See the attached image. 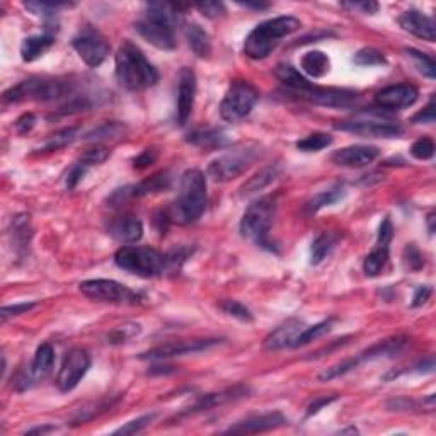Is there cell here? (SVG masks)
Segmentation results:
<instances>
[{
    "instance_id": "6da1fadb",
    "label": "cell",
    "mask_w": 436,
    "mask_h": 436,
    "mask_svg": "<svg viewBox=\"0 0 436 436\" xmlns=\"http://www.w3.org/2000/svg\"><path fill=\"white\" fill-rule=\"evenodd\" d=\"M184 9L186 6H181V4H147L143 16L135 23L136 33L158 50H174L176 28L183 23Z\"/></svg>"
},
{
    "instance_id": "7a4b0ae2",
    "label": "cell",
    "mask_w": 436,
    "mask_h": 436,
    "mask_svg": "<svg viewBox=\"0 0 436 436\" xmlns=\"http://www.w3.org/2000/svg\"><path fill=\"white\" fill-rule=\"evenodd\" d=\"M206 203H208V193H206L205 174L198 169H189L181 176L178 198L164 211L166 222L179 223V225L196 222L203 215Z\"/></svg>"
},
{
    "instance_id": "3957f363",
    "label": "cell",
    "mask_w": 436,
    "mask_h": 436,
    "mask_svg": "<svg viewBox=\"0 0 436 436\" xmlns=\"http://www.w3.org/2000/svg\"><path fill=\"white\" fill-rule=\"evenodd\" d=\"M114 73L123 89L130 92L147 91L158 82V72L143 51L133 43L123 41L114 55Z\"/></svg>"
},
{
    "instance_id": "277c9868",
    "label": "cell",
    "mask_w": 436,
    "mask_h": 436,
    "mask_svg": "<svg viewBox=\"0 0 436 436\" xmlns=\"http://www.w3.org/2000/svg\"><path fill=\"white\" fill-rule=\"evenodd\" d=\"M302 28V23L293 16H280L258 24L244 41V53L250 60H264L280 45V41Z\"/></svg>"
},
{
    "instance_id": "5b68a950",
    "label": "cell",
    "mask_w": 436,
    "mask_h": 436,
    "mask_svg": "<svg viewBox=\"0 0 436 436\" xmlns=\"http://www.w3.org/2000/svg\"><path fill=\"white\" fill-rule=\"evenodd\" d=\"M276 200L271 196L259 198L253 201L242 215L240 220V235L256 244L258 248L275 250V244L271 242L270 232L275 222Z\"/></svg>"
},
{
    "instance_id": "8992f818",
    "label": "cell",
    "mask_w": 436,
    "mask_h": 436,
    "mask_svg": "<svg viewBox=\"0 0 436 436\" xmlns=\"http://www.w3.org/2000/svg\"><path fill=\"white\" fill-rule=\"evenodd\" d=\"M72 96H76V83L70 81L28 78L4 92V101L6 103H23V101L51 103V101L70 99Z\"/></svg>"
},
{
    "instance_id": "52a82bcc",
    "label": "cell",
    "mask_w": 436,
    "mask_h": 436,
    "mask_svg": "<svg viewBox=\"0 0 436 436\" xmlns=\"http://www.w3.org/2000/svg\"><path fill=\"white\" fill-rule=\"evenodd\" d=\"M114 263L121 270L142 278H156L169 273L167 254L143 245H123L114 254Z\"/></svg>"
},
{
    "instance_id": "ba28073f",
    "label": "cell",
    "mask_w": 436,
    "mask_h": 436,
    "mask_svg": "<svg viewBox=\"0 0 436 436\" xmlns=\"http://www.w3.org/2000/svg\"><path fill=\"white\" fill-rule=\"evenodd\" d=\"M259 101V92L248 81H235L220 103V116L228 123H237L248 118Z\"/></svg>"
},
{
    "instance_id": "9c48e42d",
    "label": "cell",
    "mask_w": 436,
    "mask_h": 436,
    "mask_svg": "<svg viewBox=\"0 0 436 436\" xmlns=\"http://www.w3.org/2000/svg\"><path fill=\"white\" fill-rule=\"evenodd\" d=\"M259 157V147L248 145L244 148H235L211 161L208 166V176L217 183H228L239 178L249 169Z\"/></svg>"
},
{
    "instance_id": "30bf717a",
    "label": "cell",
    "mask_w": 436,
    "mask_h": 436,
    "mask_svg": "<svg viewBox=\"0 0 436 436\" xmlns=\"http://www.w3.org/2000/svg\"><path fill=\"white\" fill-rule=\"evenodd\" d=\"M78 288L86 297L98 302L118 303V305H140L143 302L142 295L114 280H87L82 281Z\"/></svg>"
},
{
    "instance_id": "8fae6325",
    "label": "cell",
    "mask_w": 436,
    "mask_h": 436,
    "mask_svg": "<svg viewBox=\"0 0 436 436\" xmlns=\"http://www.w3.org/2000/svg\"><path fill=\"white\" fill-rule=\"evenodd\" d=\"M72 46L73 50L77 51V55L81 56L83 64L89 65L92 69L103 65L104 60L108 59L109 51H111V46L106 41L103 34L92 28L82 29L81 33L73 38Z\"/></svg>"
},
{
    "instance_id": "7c38bea8",
    "label": "cell",
    "mask_w": 436,
    "mask_h": 436,
    "mask_svg": "<svg viewBox=\"0 0 436 436\" xmlns=\"http://www.w3.org/2000/svg\"><path fill=\"white\" fill-rule=\"evenodd\" d=\"M91 368V356L82 348H73L65 355L64 363L56 375V387L61 392H70L78 385Z\"/></svg>"
},
{
    "instance_id": "4fadbf2b",
    "label": "cell",
    "mask_w": 436,
    "mask_h": 436,
    "mask_svg": "<svg viewBox=\"0 0 436 436\" xmlns=\"http://www.w3.org/2000/svg\"><path fill=\"white\" fill-rule=\"evenodd\" d=\"M53 365H55V350H53L50 343H43L41 346H38L29 367L16 378V389L19 392L31 389L34 384H38L43 378L50 375Z\"/></svg>"
},
{
    "instance_id": "5bb4252c",
    "label": "cell",
    "mask_w": 436,
    "mask_h": 436,
    "mask_svg": "<svg viewBox=\"0 0 436 436\" xmlns=\"http://www.w3.org/2000/svg\"><path fill=\"white\" fill-rule=\"evenodd\" d=\"M392 237H394V227H392L390 218H384L380 223V228H378V239L375 248H373L372 253H370L363 261V271L370 278H375V276H378L385 270L390 258Z\"/></svg>"
},
{
    "instance_id": "9a60e30c",
    "label": "cell",
    "mask_w": 436,
    "mask_h": 436,
    "mask_svg": "<svg viewBox=\"0 0 436 436\" xmlns=\"http://www.w3.org/2000/svg\"><path fill=\"white\" fill-rule=\"evenodd\" d=\"M339 131H348L358 136H370V138H397L404 133L402 126L392 121L382 120H353L343 121L334 125Z\"/></svg>"
},
{
    "instance_id": "2e32d148",
    "label": "cell",
    "mask_w": 436,
    "mask_h": 436,
    "mask_svg": "<svg viewBox=\"0 0 436 436\" xmlns=\"http://www.w3.org/2000/svg\"><path fill=\"white\" fill-rule=\"evenodd\" d=\"M222 343V339H191V341H178V343H167V345L152 348V350L145 351L140 356L142 360H167L176 358V356L184 355H195L201 351L210 350V348L217 346Z\"/></svg>"
},
{
    "instance_id": "e0dca14e",
    "label": "cell",
    "mask_w": 436,
    "mask_h": 436,
    "mask_svg": "<svg viewBox=\"0 0 436 436\" xmlns=\"http://www.w3.org/2000/svg\"><path fill=\"white\" fill-rule=\"evenodd\" d=\"M302 99L325 108H350L358 101V94L350 89H338V87H317L312 83L305 91L298 92Z\"/></svg>"
},
{
    "instance_id": "ac0fdd59",
    "label": "cell",
    "mask_w": 436,
    "mask_h": 436,
    "mask_svg": "<svg viewBox=\"0 0 436 436\" xmlns=\"http://www.w3.org/2000/svg\"><path fill=\"white\" fill-rule=\"evenodd\" d=\"M196 96V76L191 69L184 67L179 72L178 82V108H176V120L181 126L186 125L191 116Z\"/></svg>"
},
{
    "instance_id": "d6986e66",
    "label": "cell",
    "mask_w": 436,
    "mask_h": 436,
    "mask_svg": "<svg viewBox=\"0 0 436 436\" xmlns=\"http://www.w3.org/2000/svg\"><path fill=\"white\" fill-rule=\"evenodd\" d=\"M420 98V92L411 83H397V86H390L377 92L375 103L380 106L382 109H404L409 108L416 103Z\"/></svg>"
},
{
    "instance_id": "ffe728a7",
    "label": "cell",
    "mask_w": 436,
    "mask_h": 436,
    "mask_svg": "<svg viewBox=\"0 0 436 436\" xmlns=\"http://www.w3.org/2000/svg\"><path fill=\"white\" fill-rule=\"evenodd\" d=\"M380 151L373 145H350V147L339 148L333 153V162L341 167H351V169H360L372 162H375Z\"/></svg>"
},
{
    "instance_id": "44dd1931",
    "label": "cell",
    "mask_w": 436,
    "mask_h": 436,
    "mask_svg": "<svg viewBox=\"0 0 436 436\" xmlns=\"http://www.w3.org/2000/svg\"><path fill=\"white\" fill-rule=\"evenodd\" d=\"M285 425H288V420H286L283 414L268 412V414H259V416L248 417V420L237 422V425H233L227 430V433L256 435V433H264V431L278 430Z\"/></svg>"
},
{
    "instance_id": "7402d4cb",
    "label": "cell",
    "mask_w": 436,
    "mask_h": 436,
    "mask_svg": "<svg viewBox=\"0 0 436 436\" xmlns=\"http://www.w3.org/2000/svg\"><path fill=\"white\" fill-rule=\"evenodd\" d=\"M305 329V324L298 319H288L283 323L275 331H271L264 338V350L268 351H280L285 348H293L297 338L300 336V333Z\"/></svg>"
},
{
    "instance_id": "603a6c76",
    "label": "cell",
    "mask_w": 436,
    "mask_h": 436,
    "mask_svg": "<svg viewBox=\"0 0 436 436\" xmlns=\"http://www.w3.org/2000/svg\"><path fill=\"white\" fill-rule=\"evenodd\" d=\"M108 233L121 244H135L142 239L143 223L135 215H121L109 222Z\"/></svg>"
},
{
    "instance_id": "cb8c5ba5",
    "label": "cell",
    "mask_w": 436,
    "mask_h": 436,
    "mask_svg": "<svg viewBox=\"0 0 436 436\" xmlns=\"http://www.w3.org/2000/svg\"><path fill=\"white\" fill-rule=\"evenodd\" d=\"M399 26L416 38L433 43L436 39V26L433 17L422 14L420 11H406L399 17Z\"/></svg>"
},
{
    "instance_id": "d4e9b609",
    "label": "cell",
    "mask_w": 436,
    "mask_h": 436,
    "mask_svg": "<svg viewBox=\"0 0 436 436\" xmlns=\"http://www.w3.org/2000/svg\"><path fill=\"white\" fill-rule=\"evenodd\" d=\"M248 392H249L248 387L237 385V387H232V389L217 392V394H206L201 399H198L191 407H188L186 411H183L181 416H193V414L208 411V409H213L217 406H223V404L230 402V400H237V399L244 397Z\"/></svg>"
},
{
    "instance_id": "484cf974",
    "label": "cell",
    "mask_w": 436,
    "mask_h": 436,
    "mask_svg": "<svg viewBox=\"0 0 436 436\" xmlns=\"http://www.w3.org/2000/svg\"><path fill=\"white\" fill-rule=\"evenodd\" d=\"M55 45V31H45L43 34L26 38L21 45V56L24 61H34L43 56L50 48Z\"/></svg>"
},
{
    "instance_id": "4316f807",
    "label": "cell",
    "mask_w": 436,
    "mask_h": 436,
    "mask_svg": "<svg viewBox=\"0 0 436 436\" xmlns=\"http://www.w3.org/2000/svg\"><path fill=\"white\" fill-rule=\"evenodd\" d=\"M186 142L200 148H223L230 143V138L218 128L195 130L186 136Z\"/></svg>"
},
{
    "instance_id": "83f0119b",
    "label": "cell",
    "mask_w": 436,
    "mask_h": 436,
    "mask_svg": "<svg viewBox=\"0 0 436 436\" xmlns=\"http://www.w3.org/2000/svg\"><path fill=\"white\" fill-rule=\"evenodd\" d=\"M300 67L307 76L319 78L324 77L325 73H329V70H331V60H329V56L325 55L324 51L314 50L302 56Z\"/></svg>"
},
{
    "instance_id": "f1b7e54d",
    "label": "cell",
    "mask_w": 436,
    "mask_h": 436,
    "mask_svg": "<svg viewBox=\"0 0 436 436\" xmlns=\"http://www.w3.org/2000/svg\"><path fill=\"white\" fill-rule=\"evenodd\" d=\"M280 174H281V167L278 164L264 167V169L259 171L258 174H254L253 178L242 186L240 189L242 195H253V193L261 191V189L270 186L271 183H275V181L280 178Z\"/></svg>"
},
{
    "instance_id": "f546056e",
    "label": "cell",
    "mask_w": 436,
    "mask_h": 436,
    "mask_svg": "<svg viewBox=\"0 0 436 436\" xmlns=\"http://www.w3.org/2000/svg\"><path fill=\"white\" fill-rule=\"evenodd\" d=\"M186 38L193 53L200 59H208L211 55V39L208 33L200 24H189L186 28Z\"/></svg>"
},
{
    "instance_id": "4dcf8cb0",
    "label": "cell",
    "mask_w": 436,
    "mask_h": 436,
    "mask_svg": "<svg viewBox=\"0 0 436 436\" xmlns=\"http://www.w3.org/2000/svg\"><path fill=\"white\" fill-rule=\"evenodd\" d=\"M275 73H276V77L280 78V82L283 83V86L288 87L290 91L295 92V94H298V92L305 91L312 86V82H308L297 69L292 67V65L281 64L276 67Z\"/></svg>"
},
{
    "instance_id": "1f68e13d",
    "label": "cell",
    "mask_w": 436,
    "mask_h": 436,
    "mask_svg": "<svg viewBox=\"0 0 436 436\" xmlns=\"http://www.w3.org/2000/svg\"><path fill=\"white\" fill-rule=\"evenodd\" d=\"M345 195H346L345 188H341V186H334L331 189H325V191H320L319 195H315L312 200L307 201V205H305L307 213L314 215L319 210L325 208V206H331L334 203H338L339 200L345 198Z\"/></svg>"
},
{
    "instance_id": "d6a6232c",
    "label": "cell",
    "mask_w": 436,
    "mask_h": 436,
    "mask_svg": "<svg viewBox=\"0 0 436 436\" xmlns=\"http://www.w3.org/2000/svg\"><path fill=\"white\" fill-rule=\"evenodd\" d=\"M338 244V235H334L331 232H324L320 235L315 237V240L312 242L310 248V263L319 264L323 263L329 254L333 253V249Z\"/></svg>"
},
{
    "instance_id": "836d02e7",
    "label": "cell",
    "mask_w": 436,
    "mask_h": 436,
    "mask_svg": "<svg viewBox=\"0 0 436 436\" xmlns=\"http://www.w3.org/2000/svg\"><path fill=\"white\" fill-rule=\"evenodd\" d=\"M78 135H81V128H78V126H70V128H65V130L59 131V133L51 135L50 138H48L46 142L41 145L39 151L56 152V151H60V148L67 147V145L76 142V140L78 138Z\"/></svg>"
},
{
    "instance_id": "e575fe53",
    "label": "cell",
    "mask_w": 436,
    "mask_h": 436,
    "mask_svg": "<svg viewBox=\"0 0 436 436\" xmlns=\"http://www.w3.org/2000/svg\"><path fill=\"white\" fill-rule=\"evenodd\" d=\"M126 133V126L121 125V123L118 121H109V123H103V125L98 126V128L91 130L89 133H86L83 136V140H87V142H99V140H108V138H120Z\"/></svg>"
},
{
    "instance_id": "d590c367",
    "label": "cell",
    "mask_w": 436,
    "mask_h": 436,
    "mask_svg": "<svg viewBox=\"0 0 436 436\" xmlns=\"http://www.w3.org/2000/svg\"><path fill=\"white\" fill-rule=\"evenodd\" d=\"M24 7L29 12H33L34 16L43 17V19H53L55 14L61 9H70L76 7V4L69 2H48V0H36V2H26Z\"/></svg>"
},
{
    "instance_id": "8d00e7d4",
    "label": "cell",
    "mask_w": 436,
    "mask_h": 436,
    "mask_svg": "<svg viewBox=\"0 0 436 436\" xmlns=\"http://www.w3.org/2000/svg\"><path fill=\"white\" fill-rule=\"evenodd\" d=\"M12 235H14V244L17 249H26L29 245L31 237H33V232H31V222L28 215H17L12 222Z\"/></svg>"
},
{
    "instance_id": "74e56055",
    "label": "cell",
    "mask_w": 436,
    "mask_h": 436,
    "mask_svg": "<svg viewBox=\"0 0 436 436\" xmlns=\"http://www.w3.org/2000/svg\"><path fill=\"white\" fill-rule=\"evenodd\" d=\"M333 329V319L329 320H323V323L315 324V325H305V329L300 333V336L297 338V341H295L293 348H300L305 346L308 343L315 341V339L323 338Z\"/></svg>"
},
{
    "instance_id": "f35d334b",
    "label": "cell",
    "mask_w": 436,
    "mask_h": 436,
    "mask_svg": "<svg viewBox=\"0 0 436 436\" xmlns=\"http://www.w3.org/2000/svg\"><path fill=\"white\" fill-rule=\"evenodd\" d=\"M333 143V136L329 133H323V131H317V133H312L305 136V138L298 140L297 148L302 152H320L324 151L325 147Z\"/></svg>"
},
{
    "instance_id": "ab89813d",
    "label": "cell",
    "mask_w": 436,
    "mask_h": 436,
    "mask_svg": "<svg viewBox=\"0 0 436 436\" xmlns=\"http://www.w3.org/2000/svg\"><path fill=\"white\" fill-rule=\"evenodd\" d=\"M353 61L360 67H384L387 65L385 55L375 48H361L360 51H356Z\"/></svg>"
},
{
    "instance_id": "60d3db41",
    "label": "cell",
    "mask_w": 436,
    "mask_h": 436,
    "mask_svg": "<svg viewBox=\"0 0 436 436\" xmlns=\"http://www.w3.org/2000/svg\"><path fill=\"white\" fill-rule=\"evenodd\" d=\"M113 404H114V400L108 399V400H99V402L91 404V406L81 407V411H78L76 416L72 417V422H73V425H83L86 421L94 420V417L99 416L101 412L108 411V409L111 407Z\"/></svg>"
},
{
    "instance_id": "b9f144b4",
    "label": "cell",
    "mask_w": 436,
    "mask_h": 436,
    "mask_svg": "<svg viewBox=\"0 0 436 436\" xmlns=\"http://www.w3.org/2000/svg\"><path fill=\"white\" fill-rule=\"evenodd\" d=\"M406 55L409 59H412L414 65H416V69L420 70L422 76H426L428 78H435L436 77V65L435 60L431 59L430 55H426V53H421L417 50H412V48H407Z\"/></svg>"
},
{
    "instance_id": "7bdbcfd3",
    "label": "cell",
    "mask_w": 436,
    "mask_h": 436,
    "mask_svg": "<svg viewBox=\"0 0 436 436\" xmlns=\"http://www.w3.org/2000/svg\"><path fill=\"white\" fill-rule=\"evenodd\" d=\"M140 325L138 324H123L114 328L111 333L108 334V343L109 345H125L130 339L138 336Z\"/></svg>"
},
{
    "instance_id": "ee69618b",
    "label": "cell",
    "mask_w": 436,
    "mask_h": 436,
    "mask_svg": "<svg viewBox=\"0 0 436 436\" xmlns=\"http://www.w3.org/2000/svg\"><path fill=\"white\" fill-rule=\"evenodd\" d=\"M220 310L225 312L227 315L235 317V319L242 320V323H253V314L245 305H242L240 302L237 300H222L218 303Z\"/></svg>"
},
{
    "instance_id": "f6af8a7d",
    "label": "cell",
    "mask_w": 436,
    "mask_h": 436,
    "mask_svg": "<svg viewBox=\"0 0 436 436\" xmlns=\"http://www.w3.org/2000/svg\"><path fill=\"white\" fill-rule=\"evenodd\" d=\"M157 417V412H151V414H145V416L136 417L133 421H128L125 426H121V428H118L114 431V435H135L140 433V431H143L147 426H151V422Z\"/></svg>"
},
{
    "instance_id": "bcb514c9",
    "label": "cell",
    "mask_w": 436,
    "mask_h": 436,
    "mask_svg": "<svg viewBox=\"0 0 436 436\" xmlns=\"http://www.w3.org/2000/svg\"><path fill=\"white\" fill-rule=\"evenodd\" d=\"M411 156L416 161H430L435 156V142L428 136H422V138L416 140L411 145Z\"/></svg>"
},
{
    "instance_id": "7dc6e473",
    "label": "cell",
    "mask_w": 436,
    "mask_h": 436,
    "mask_svg": "<svg viewBox=\"0 0 436 436\" xmlns=\"http://www.w3.org/2000/svg\"><path fill=\"white\" fill-rule=\"evenodd\" d=\"M109 153H111V152H109V148L101 147V145H96V147H92V148H89V151L83 152L82 156L78 157V161L83 162V164L92 169L94 166L103 164L106 158L109 157Z\"/></svg>"
},
{
    "instance_id": "c3c4849f",
    "label": "cell",
    "mask_w": 436,
    "mask_h": 436,
    "mask_svg": "<svg viewBox=\"0 0 436 436\" xmlns=\"http://www.w3.org/2000/svg\"><path fill=\"white\" fill-rule=\"evenodd\" d=\"M404 264L409 271H420L425 266V258H422L421 250L414 244H409L404 250Z\"/></svg>"
},
{
    "instance_id": "681fc988",
    "label": "cell",
    "mask_w": 436,
    "mask_h": 436,
    "mask_svg": "<svg viewBox=\"0 0 436 436\" xmlns=\"http://www.w3.org/2000/svg\"><path fill=\"white\" fill-rule=\"evenodd\" d=\"M34 307H36V302H24V303H16V305L2 307V310H0V319H2V323H7L9 317L26 314V312L33 310Z\"/></svg>"
},
{
    "instance_id": "f907efd6",
    "label": "cell",
    "mask_w": 436,
    "mask_h": 436,
    "mask_svg": "<svg viewBox=\"0 0 436 436\" xmlns=\"http://www.w3.org/2000/svg\"><path fill=\"white\" fill-rule=\"evenodd\" d=\"M198 11L201 12L205 17L208 19H217V17L225 14V6L222 2H205V4H198L196 6Z\"/></svg>"
},
{
    "instance_id": "816d5d0a",
    "label": "cell",
    "mask_w": 436,
    "mask_h": 436,
    "mask_svg": "<svg viewBox=\"0 0 436 436\" xmlns=\"http://www.w3.org/2000/svg\"><path fill=\"white\" fill-rule=\"evenodd\" d=\"M411 121L412 123H425V125H431V123H435V99H431L430 104L426 106L422 111L414 114Z\"/></svg>"
},
{
    "instance_id": "f5cc1de1",
    "label": "cell",
    "mask_w": 436,
    "mask_h": 436,
    "mask_svg": "<svg viewBox=\"0 0 436 436\" xmlns=\"http://www.w3.org/2000/svg\"><path fill=\"white\" fill-rule=\"evenodd\" d=\"M343 7L353 9V11H361L363 14L368 16L377 14L378 9H380V6H378L377 2H351V4H343Z\"/></svg>"
},
{
    "instance_id": "db71d44e",
    "label": "cell",
    "mask_w": 436,
    "mask_h": 436,
    "mask_svg": "<svg viewBox=\"0 0 436 436\" xmlns=\"http://www.w3.org/2000/svg\"><path fill=\"white\" fill-rule=\"evenodd\" d=\"M34 123H36V116H34L33 113H26V114H23V116H21L19 120L16 121V130H17V133H21V135L28 133V131L33 130Z\"/></svg>"
},
{
    "instance_id": "11a10c76",
    "label": "cell",
    "mask_w": 436,
    "mask_h": 436,
    "mask_svg": "<svg viewBox=\"0 0 436 436\" xmlns=\"http://www.w3.org/2000/svg\"><path fill=\"white\" fill-rule=\"evenodd\" d=\"M431 293H433V288H431V286H420V288H416L411 305L412 307H422L426 302L430 300Z\"/></svg>"
},
{
    "instance_id": "9f6ffc18",
    "label": "cell",
    "mask_w": 436,
    "mask_h": 436,
    "mask_svg": "<svg viewBox=\"0 0 436 436\" xmlns=\"http://www.w3.org/2000/svg\"><path fill=\"white\" fill-rule=\"evenodd\" d=\"M156 158H157V152L153 151V148H147V151H143L138 157L135 158V167L136 169H145V167L153 164Z\"/></svg>"
},
{
    "instance_id": "6f0895ef",
    "label": "cell",
    "mask_w": 436,
    "mask_h": 436,
    "mask_svg": "<svg viewBox=\"0 0 436 436\" xmlns=\"http://www.w3.org/2000/svg\"><path fill=\"white\" fill-rule=\"evenodd\" d=\"M336 399H338L336 395H331V397H317L314 402H312L310 406L307 407V417L314 416V414L319 412L320 409L325 407V406H329V404L334 402V400H336Z\"/></svg>"
},
{
    "instance_id": "680465c9",
    "label": "cell",
    "mask_w": 436,
    "mask_h": 436,
    "mask_svg": "<svg viewBox=\"0 0 436 436\" xmlns=\"http://www.w3.org/2000/svg\"><path fill=\"white\" fill-rule=\"evenodd\" d=\"M56 428L53 425H45V426H36V428H31L26 431V435H46L51 433V431H55Z\"/></svg>"
},
{
    "instance_id": "91938a15",
    "label": "cell",
    "mask_w": 436,
    "mask_h": 436,
    "mask_svg": "<svg viewBox=\"0 0 436 436\" xmlns=\"http://www.w3.org/2000/svg\"><path fill=\"white\" fill-rule=\"evenodd\" d=\"M242 7L245 9H256V11H266V9H270V4H263V2H242Z\"/></svg>"
},
{
    "instance_id": "94428289",
    "label": "cell",
    "mask_w": 436,
    "mask_h": 436,
    "mask_svg": "<svg viewBox=\"0 0 436 436\" xmlns=\"http://www.w3.org/2000/svg\"><path fill=\"white\" fill-rule=\"evenodd\" d=\"M435 213H430L428 215V218H426V222H428V232L431 233V235H433L435 233Z\"/></svg>"
},
{
    "instance_id": "6125c7cd",
    "label": "cell",
    "mask_w": 436,
    "mask_h": 436,
    "mask_svg": "<svg viewBox=\"0 0 436 436\" xmlns=\"http://www.w3.org/2000/svg\"><path fill=\"white\" fill-rule=\"evenodd\" d=\"M346 433H358V430L356 428H348V430H343L341 435H346Z\"/></svg>"
}]
</instances>
